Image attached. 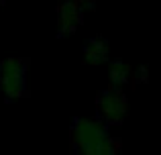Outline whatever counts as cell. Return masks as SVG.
Here are the masks:
<instances>
[{"label":"cell","mask_w":161,"mask_h":155,"mask_svg":"<svg viewBox=\"0 0 161 155\" xmlns=\"http://www.w3.org/2000/svg\"><path fill=\"white\" fill-rule=\"evenodd\" d=\"M71 147L75 155H122L120 139L112 137L98 119H75L71 125Z\"/></svg>","instance_id":"obj_1"},{"label":"cell","mask_w":161,"mask_h":155,"mask_svg":"<svg viewBox=\"0 0 161 155\" xmlns=\"http://www.w3.org/2000/svg\"><path fill=\"white\" fill-rule=\"evenodd\" d=\"M96 110H98V120L106 127H118L122 125L129 110V98L125 90L116 86H108L96 96Z\"/></svg>","instance_id":"obj_2"},{"label":"cell","mask_w":161,"mask_h":155,"mask_svg":"<svg viewBox=\"0 0 161 155\" xmlns=\"http://www.w3.org/2000/svg\"><path fill=\"white\" fill-rule=\"evenodd\" d=\"M0 92L8 100L27 96V59L8 57L0 61Z\"/></svg>","instance_id":"obj_3"},{"label":"cell","mask_w":161,"mask_h":155,"mask_svg":"<svg viewBox=\"0 0 161 155\" xmlns=\"http://www.w3.org/2000/svg\"><path fill=\"white\" fill-rule=\"evenodd\" d=\"M84 0H63L57 4V29L59 35H74L84 23Z\"/></svg>","instance_id":"obj_4"},{"label":"cell","mask_w":161,"mask_h":155,"mask_svg":"<svg viewBox=\"0 0 161 155\" xmlns=\"http://www.w3.org/2000/svg\"><path fill=\"white\" fill-rule=\"evenodd\" d=\"M110 57V47L108 41L104 37H94V39L86 41V47H84V59L90 65H100L106 64Z\"/></svg>","instance_id":"obj_5"},{"label":"cell","mask_w":161,"mask_h":155,"mask_svg":"<svg viewBox=\"0 0 161 155\" xmlns=\"http://www.w3.org/2000/svg\"><path fill=\"white\" fill-rule=\"evenodd\" d=\"M133 76H135V69L129 68V65L120 59L110 65V82L116 88H122L125 84H133Z\"/></svg>","instance_id":"obj_6"},{"label":"cell","mask_w":161,"mask_h":155,"mask_svg":"<svg viewBox=\"0 0 161 155\" xmlns=\"http://www.w3.org/2000/svg\"><path fill=\"white\" fill-rule=\"evenodd\" d=\"M2 4H4V0H0V6H2Z\"/></svg>","instance_id":"obj_7"}]
</instances>
